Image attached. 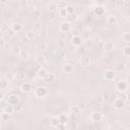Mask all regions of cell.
Masks as SVG:
<instances>
[{
    "instance_id": "cell-7",
    "label": "cell",
    "mask_w": 130,
    "mask_h": 130,
    "mask_svg": "<svg viewBox=\"0 0 130 130\" xmlns=\"http://www.w3.org/2000/svg\"><path fill=\"white\" fill-rule=\"evenodd\" d=\"M71 43H72L73 46L79 47V46L81 45V43H82V39H81V37H79V36H73L72 39H71Z\"/></svg>"
},
{
    "instance_id": "cell-16",
    "label": "cell",
    "mask_w": 130,
    "mask_h": 130,
    "mask_svg": "<svg viewBox=\"0 0 130 130\" xmlns=\"http://www.w3.org/2000/svg\"><path fill=\"white\" fill-rule=\"evenodd\" d=\"M50 124L52 127H58L59 124H61V123H60V120L58 117H52L50 120Z\"/></svg>"
},
{
    "instance_id": "cell-2",
    "label": "cell",
    "mask_w": 130,
    "mask_h": 130,
    "mask_svg": "<svg viewBox=\"0 0 130 130\" xmlns=\"http://www.w3.org/2000/svg\"><path fill=\"white\" fill-rule=\"evenodd\" d=\"M113 106H114L115 109L121 110V109H123L124 106H125V100L122 99V98H117V99H115V101L113 102Z\"/></svg>"
},
{
    "instance_id": "cell-8",
    "label": "cell",
    "mask_w": 130,
    "mask_h": 130,
    "mask_svg": "<svg viewBox=\"0 0 130 130\" xmlns=\"http://www.w3.org/2000/svg\"><path fill=\"white\" fill-rule=\"evenodd\" d=\"M102 118H103V115H102V113H100V112H93V113L91 114V116H90V119H91L93 122H100V121L102 120Z\"/></svg>"
},
{
    "instance_id": "cell-24",
    "label": "cell",
    "mask_w": 130,
    "mask_h": 130,
    "mask_svg": "<svg viewBox=\"0 0 130 130\" xmlns=\"http://www.w3.org/2000/svg\"><path fill=\"white\" fill-rule=\"evenodd\" d=\"M25 36H26V38H27L28 40H32V39L35 38V32H32V31H27Z\"/></svg>"
},
{
    "instance_id": "cell-22",
    "label": "cell",
    "mask_w": 130,
    "mask_h": 130,
    "mask_svg": "<svg viewBox=\"0 0 130 130\" xmlns=\"http://www.w3.org/2000/svg\"><path fill=\"white\" fill-rule=\"evenodd\" d=\"M123 55L124 56H130V46L129 45H126L123 48Z\"/></svg>"
},
{
    "instance_id": "cell-9",
    "label": "cell",
    "mask_w": 130,
    "mask_h": 130,
    "mask_svg": "<svg viewBox=\"0 0 130 130\" xmlns=\"http://www.w3.org/2000/svg\"><path fill=\"white\" fill-rule=\"evenodd\" d=\"M30 89H31L30 83H28V82H23V83H21V85H20V90H21L22 92H29Z\"/></svg>"
},
{
    "instance_id": "cell-1",
    "label": "cell",
    "mask_w": 130,
    "mask_h": 130,
    "mask_svg": "<svg viewBox=\"0 0 130 130\" xmlns=\"http://www.w3.org/2000/svg\"><path fill=\"white\" fill-rule=\"evenodd\" d=\"M127 88H128V82L126 80H120L116 83V89L120 92H125Z\"/></svg>"
},
{
    "instance_id": "cell-11",
    "label": "cell",
    "mask_w": 130,
    "mask_h": 130,
    "mask_svg": "<svg viewBox=\"0 0 130 130\" xmlns=\"http://www.w3.org/2000/svg\"><path fill=\"white\" fill-rule=\"evenodd\" d=\"M62 71H63L64 73H71V72L73 71V65L70 64V63L64 64L63 67H62Z\"/></svg>"
},
{
    "instance_id": "cell-6",
    "label": "cell",
    "mask_w": 130,
    "mask_h": 130,
    "mask_svg": "<svg viewBox=\"0 0 130 130\" xmlns=\"http://www.w3.org/2000/svg\"><path fill=\"white\" fill-rule=\"evenodd\" d=\"M104 78L106 79V80H113L114 78H115V71L114 70H111V69H109V70H106L105 71V74H104Z\"/></svg>"
},
{
    "instance_id": "cell-28",
    "label": "cell",
    "mask_w": 130,
    "mask_h": 130,
    "mask_svg": "<svg viewBox=\"0 0 130 130\" xmlns=\"http://www.w3.org/2000/svg\"><path fill=\"white\" fill-rule=\"evenodd\" d=\"M128 81H129V82H130V76H129V77H128Z\"/></svg>"
},
{
    "instance_id": "cell-23",
    "label": "cell",
    "mask_w": 130,
    "mask_h": 130,
    "mask_svg": "<svg viewBox=\"0 0 130 130\" xmlns=\"http://www.w3.org/2000/svg\"><path fill=\"white\" fill-rule=\"evenodd\" d=\"M65 8L68 12V15H71V14L74 13V7L72 5H67V6H65Z\"/></svg>"
},
{
    "instance_id": "cell-26",
    "label": "cell",
    "mask_w": 130,
    "mask_h": 130,
    "mask_svg": "<svg viewBox=\"0 0 130 130\" xmlns=\"http://www.w3.org/2000/svg\"><path fill=\"white\" fill-rule=\"evenodd\" d=\"M16 78L17 79H23L24 78V74L22 72H18V73H16Z\"/></svg>"
},
{
    "instance_id": "cell-13",
    "label": "cell",
    "mask_w": 130,
    "mask_h": 130,
    "mask_svg": "<svg viewBox=\"0 0 130 130\" xmlns=\"http://www.w3.org/2000/svg\"><path fill=\"white\" fill-rule=\"evenodd\" d=\"M93 12H94V14L95 15H98V16H101V15H103L104 13H105V8L103 7V6H96L94 9H93Z\"/></svg>"
},
{
    "instance_id": "cell-10",
    "label": "cell",
    "mask_w": 130,
    "mask_h": 130,
    "mask_svg": "<svg viewBox=\"0 0 130 130\" xmlns=\"http://www.w3.org/2000/svg\"><path fill=\"white\" fill-rule=\"evenodd\" d=\"M79 62H80V64H81L82 66L86 67V66H88V65L90 64V58H89L88 56H82V57L80 58Z\"/></svg>"
},
{
    "instance_id": "cell-20",
    "label": "cell",
    "mask_w": 130,
    "mask_h": 130,
    "mask_svg": "<svg viewBox=\"0 0 130 130\" xmlns=\"http://www.w3.org/2000/svg\"><path fill=\"white\" fill-rule=\"evenodd\" d=\"M59 15H60L61 17H67V16H68V12H67V10H66L65 7L59 8Z\"/></svg>"
},
{
    "instance_id": "cell-12",
    "label": "cell",
    "mask_w": 130,
    "mask_h": 130,
    "mask_svg": "<svg viewBox=\"0 0 130 130\" xmlns=\"http://www.w3.org/2000/svg\"><path fill=\"white\" fill-rule=\"evenodd\" d=\"M104 50H105L106 52H111V51H113V50H114V43L111 42V41L106 42V43L104 44Z\"/></svg>"
},
{
    "instance_id": "cell-4",
    "label": "cell",
    "mask_w": 130,
    "mask_h": 130,
    "mask_svg": "<svg viewBox=\"0 0 130 130\" xmlns=\"http://www.w3.org/2000/svg\"><path fill=\"white\" fill-rule=\"evenodd\" d=\"M59 29L61 31H63V32H68L71 29V25H70V23L68 21H62L59 24Z\"/></svg>"
},
{
    "instance_id": "cell-18",
    "label": "cell",
    "mask_w": 130,
    "mask_h": 130,
    "mask_svg": "<svg viewBox=\"0 0 130 130\" xmlns=\"http://www.w3.org/2000/svg\"><path fill=\"white\" fill-rule=\"evenodd\" d=\"M122 41L125 43V44H129L130 43V32H124L121 37Z\"/></svg>"
},
{
    "instance_id": "cell-5",
    "label": "cell",
    "mask_w": 130,
    "mask_h": 130,
    "mask_svg": "<svg viewBox=\"0 0 130 130\" xmlns=\"http://www.w3.org/2000/svg\"><path fill=\"white\" fill-rule=\"evenodd\" d=\"M6 102H7L8 104L12 105V106H15V105H17V104H18V96H17V95H15V94H10V95H8V96H7Z\"/></svg>"
},
{
    "instance_id": "cell-19",
    "label": "cell",
    "mask_w": 130,
    "mask_h": 130,
    "mask_svg": "<svg viewBox=\"0 0 130 130\" xmlns=\"http://www.w3.org/2000/svg\"><path fill=\"white\" fill-rule=\"evenodd\" d=\"M10 115H11V114H9V113H7V112L2 111V113H1V115H0V119H1V121H3V122L8 121V119H9Z\"/></svg>"
},
{
    "instance_id": "cell-29",
    "label": "cell",
    "mask_w": 130,
    "mask_h": 130,
    "mask_svg": "<svg viewBox=\"0 0 130 130\" xmlns=\"http://www.w3.org/2000/svg\"><path fill=\"white\" fill-rule=\"evenodd\" d=\"M128 21H129V22H130V17H129V18H128Z\"/></svg>"
},
{
    "instance_id": "cell-30",
    "label": "cell",
    "mask_w": 130,
    "mask_h": 130,
    "mask_svg": "<svg viewBox=\"0 0 130 130\" xmlns=\"http://www.w3.org/2000/svg\"><path fill=\"white\" fill-rule=\"evenodd\" d=\"M124 1H129V0H124Z\"/></svg>"
},
{
    "instance_id": "cell-17",
    "label": "cell",
    "mask_w": 130,
    "mask_h": 130,
    "mask_svg": "<svg viewBox=\"0 0 130 130\" xmlns=\"http://www.w3.org/2000/svg\"><path fill=\"white\" fill-rule=\"evenodd\" d=\"M11 29H12L14 32H19L20 30H22V25H21L20 23L15 22V23H13V24L11 25Z\"/></svg>"
},
{
    "instance_id": "cell-3",
    "label": "cell",
    "mask_w": 130,
    "mask_h": 130,
    "mask_svg": "<svg viewBox=\"0 0 130 130\" xmlns=\"http://www.w3.org/2000/svg\"><path fill=\"white\" fill-rule=\"evenodd\" d=\"M47 94V88L44 86H38L35 89V95L37 98H44Z\"/></svg>"
},
{
    "instance_id": "cell-21",
    "label": "cell",
    "mask_w": 130,
    "mask_h": 130,
    "mask_svg": "<svg viewBox=\"0 0 130 130\" xmlns=\"http://www.w3.org/2000/svg\"><path fill=\"white\" fill-rule=\"evenodd\" d=\"M58 118H59V120H60V123H61V124H65V123L67 122V120H68L67 116H66V115H64V114H60V115L58 116Z\"/></svg>"
},
{
    "instance_id": "cell-27",
    "label": "cell",
    "mask_w": 130,
    "mask_h": 130,
    "mask_svg": "<svg viewBox=\"0 0 130 130\" xmlns=\"http://www.w3.org/2000/svg\"><path fill=\"white\" fill-rule=\"evenodd\" d=\"M2 1V3H5V2H7V0H1Z\"/></svg>"
},
{
    "instance_id": "cell-15",
    "label": "cell",
    "mask_w": 130,
    "mask_h": 130,
    "mask_svg": "<svg viewBox=\"0 0 130 130\" xmlns=\"http://www.w3.org/2000/svg\"><path fill=\"white\" fill-rule=\"evenodd\" d=\"M107 23L110 25H114L117 23V17L115 15H109L107 17Z\"/></svg>"
},
{
    "instance_id": "cell-25",
    "label": "cell",
    "mask_w": 130,
    "mask_h": 130,
    "mask_svg": "<svg viewBox=\"0 0 130 130\" xmlns=\"http://www.w3.org/2000/svg\"><path fill=\"white\" fill-rule=\"evenodd\" d=\"M13 108H14V111L15 112H20L21 110H22V107H21V105H15V106H13Z\"/></svg>"
},
{
    "instance_id": "cell-14",
    "label": "cell",
    "mask_w": 130,
    "mask_h": 130,
    "mask_svg": "<svg viewBox=\"0 0 130 130\" xmlns=\"http://www.w3.org/2000/svg\"><path fill=\"white\" fill-rule=\"evenodd\" d=\"M49 75H50V73H49L46 69H41V70H39V72H38V76H39L40 78H42V79L48 78Z\"/></svg>"
}]
</instances>
